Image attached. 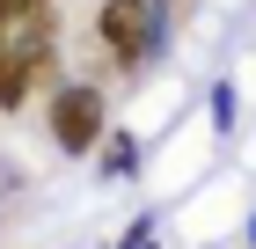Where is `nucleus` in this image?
Instances as JSON below:
<instances>
[{
	"label": "nucleus",
	"instance_id": "nucleus-2",
	"mask_svg": "<svg viewBox=\"0 0 256 249\" xmlns=\"http://www.w3.org/2000/svg\"><path fill=\"white\" fill-rule=\"evenodd\" d=\"M96 37L118 66H139L146 37H154V0H102L96 8Z\"/></svg>",
	"mask_w": 256,
	"mask_h": 249
},
{
	"label": "nucleus",
	"instance_id": "nucleus-3",
	"mask_svg": "<svg viewBox=\"0 0 256 249\" xmlns=\"http://www.w3.org/2000/svg\"><path fill=\"white\" fill-rule=\"evenodd\" d=\"M37 15H52V0H0V44L15 37V30H30Z\"/></svg>",
	"mask_w": 256,
	"mask_h": 249
},
{
	"label": "nucleus",
	"instance_id": "nucleus-1",
	"mask_svg": "<svg viewBox=\"0 0 256 249\" xmlns=\"http://www.w3.org/2000/svg\"><path fill=\"white\" fill-rule=\"evenodd\" d=\"M44 125H52V147L59 154H88L110 139V103H102V88H88V81H66V88H52V103H44Z\"/></svg>",
	"mask_w": 256,
	"mask_h": 249
}]
</instances>
